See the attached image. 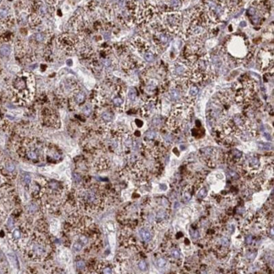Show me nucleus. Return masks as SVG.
Segmentation results:
<instances>
[{
	"label": "nucleus",
	"instance_id": "nucleus-1",
	"mask_svg": "<svg viewBox=\"0 0 274 274\" xmlns=\"http://www.w3.org/2000/svg\"><path fill=\"white\" fill-rule=\"evenodd\" d=\"M162 25L169 33L178 34L182 25V15L178 11H168L160 14Z\"/></svg>",
	"mask_w": 274,
	"mask_h": 274
},
{
	"label": "nucleus",
	"instance_id": "nucleus-2",
	"mask_svg": "<svg viewBox=\"0 0 274 274\" xmlns=\"http://www.w3.org/2000/svg\"><path fill=\"white\" fill-rule=\"evenodd\" d=\"M79 199L84 206L91 209H94V207H98L101 202V197L100 196L99 192L93 188L85 189L81 191V193L79 194Z\"/></svg>",
	"mask_w": 274,
	"mask_h": 274
},
{
	"label": "nucleus",
	"instance_id": "nucleus-3",
	"mask_svg": "<svg viewBox=\"0 0 274 274\" xmlns=\"http://www.w3.org/2000/svg\"><path fill=\"white\" fill-rule=\"evenodd\" d=\"M258 61H259V64L262 69L268 68L270 63L271 64L272 63V52H270V51L262 50L258 55Z\"/></svg>",
	"mask_w": 274,
	"mask_h": 274
},
{
	"label": "nucleus",
	"instance_id": "nucleus-4",
	"mask_svg": "<svg viewBox=\"0 0 274 274\" xmlns=\"http://www.w3.org/2000/svg\"><path fill=\"white\" fill-rule=\"evenodd\" d=\"M188 69V66L187 65H184V64H181V63H177V64H175L174 66V74L177 77H181V78H183V77L185 76L186 71Z\"/></svg>",
	"mask_w": 274,
	"mask_h": 274
},
{
	"label": "nucleus",
	"instance_id": "nucleus-5",
	"mask_svg": "<svg viewBox=\"0 0 274 274\" xmlns=\"http://www.w3.org/2000/svg\"><path fill=\"white\" fill-rule=\"evenodd\" d=\"M139 235L144 242H149L152 239V233L149 229L142 228L139 230Z\"/></svg>",
	"mask_w": 274,
	"mask_h": 274
},
{
	"label": "nucleus",
	"instance_id": "nucleus-6",
	"mask_svg": "<svg viewBox=\"0 0 274 274\" xmlns=\"http://www.w3.org/2000/svg\"><path fill=\"white\" fill-rule=\"evenodd\" d=\"M170 98L173 100V101H179V100L181 99L182 97V94H181V89L175 87V88L171 89L170 90Z\"/></svg>",
	"mask_w": 274,
	"mask_h": 274
},
{
	"label": "nucleus",
	"instance_id": "nucleus-7",
	"mask_svg": "<svg viewBox=\"0 0 274 274\" xmlns=\"http://www.w3.org/2000/svg\"><path fill=\"white\" fill-rule=\"evenodd\" d=\"M165 219H167V213L164 210H159L156 214V222L162 223Z\"/></svg>",
	"mask_w": 274,
	"mask_h": 274
},
{
	"label": "nucleus",
	"instance_id": "nucleus-8",
	"mask_svg": "<svg viewBox=\"0 0 274 274\" xmlns=\"http://www.w3.org/2000/svg\"><path fill=\"white\" fill-rule=\"evenodd\" d=\"M84 101H85V94L83 92H78L75 94V101L78 104H82L84 102Z\"/></svg>",
	"mask_w": 274,
	"mask_h": 274
},
{
	"label": "nucleus",
	"instance_id": "nucleus-9",
	"mask_svg": "<svg viewBox=\"0 0 274 274\" xmlns=\"http://www.w3.org/2000/svg\"><path fill=\"white\" fill-rule=\"evenodd\" d=\"M198 92H199V89L196 85H191L189 89V96L194 98V97H196L198 94Z\"/></svg>",
	"mask_w": 274,
	"mask_h": 274
},
{
	"label": "nucleus",
	"instance_id": "nucleus-10",
	"mask_svg": "<svg viewBox=\"0 0 274 274\" xmlns=\"http://www.w3.org/2000/svg\"><path fill=\"white\" fill-rule=\"evenodd\" d=\"M156 136H157L156 132L153 131V130L148 131L145 133V138L147 140H154V139H155V138H156Z\"/></svg>",
	"mask_w": 274,
	"mask_h": 274
},
{
	"label": "nucleus",
	"instance_id": "nucleus-11",
	"mask_svg": "<svg viewBox=\"0 0 274 274\" xmlns=\"http://www.w3.org/2000/svg\"><path fill=\"white\" fill-rule=\"evenodd\" d=\"M143 57L147 62H151L154 60V54L152 52H147L143 54Z\"/></svg>",
	"mask_w": 274,
	"mask_h": 274
},
{
	"label": "nucleus",
	"instance_id": "nucleus-12",
	"mask_svg": "<svg viewBox=\"0 0 274 274\" xmlns=\"http://www.w3.org/2000/svg\"><path fill=\"white\" fill-rule=\"evenodd\" d=\"M112 117H112V114H111L110 112H108V111H105V112H104L103 114L101 115L102 120L105 121V122H110V121L112 120Z\"/></svg>",
	"mask_w": 274,
	"mask_h": 274
},
{
	"label": "nucleus",
	"instance_id": "nucleus-13",
	"mask_svg": "<svg viewBox=\"0 0 274 274\" xmlns=\"http://www.w3.org/2000/svg\"><path fill=\"white\" fill-rule=\"evenodd\" d=\"M137 97V91L134 88H130L128 90V98L131 100V101H135Z\"/></svg>",
	"mask_w": 274,
	"mask_h": 274
},
{
	"label": "nucleus",
	"instance_id": "nucleus-14",
	"mask_svg": "<svg viewBox=\"0 0 274 274\" xmlns=\"http://www.w3.org/2000/svg\"><path fill=\"white\" fill-rule=\"evenodd\" d=\"M258 147L261 149H264V150H270L272 149V145L270 144L269 143H258Z\"/></svg>",
	"mask_w": 274,
	"mask_h": 274
},
{
	"label": "nucleus",
	"instance_id": "nucleus-15",
	"mask_svg": "<svg viewBox=\"0 0 274 274\" xmlns=\"http://www.w3.org/2000/svg\"><path fill=\"white\" fill-rule=\"evenodd\" d=\"M166 263H167L166 260H165V258H162V257H161V258H159V259L156 261V265H157L159 267H160V268L164 267L166 265Z\"/></svg>",
	"mask_w": 274,
	"mask_h": 274
},
{
	"label": "nucleus",
	"instance_id": "nucleus-16",
	"mask_svg": "<svg viewBox=\"0 0 274 274\" xmlns=\"http://www.w3.org/2000/svg\"><path fill=\"white\" fill-rule=\"evenodd\" d=\"M122 103H123V100L121 97H115L113 99V104H114L115 106L119 107L122 105Z\"/></svg>",
	"mask_w": 274,
	"mask_h": 274
},
{
	"label": "nucleus",
	"instance_id": "nucleus-17",
	"mask_svg": "<svg viewBox=\"0 0 274 274\" xmlns=\"http://www.w3.org/2000/svg\"><path fill=\"white\" fill-rule=\"evenodd\" d=\"M83 247H84V245L81 243V242L78 241V242H75V243L73 244V249L75 251H81V250L83 249Z\"/></svg>",
	"mask_w": 274,
	"mask_h": 274
},
{
	"label": "nucleus",
	"instance_id": "nucleus-18",
	"mask_svg": "<svg viewBox=\"0 0 274 274\" xmlns=\"http://www.w3.org/2000/svg\"><path fill=\"white\" fill-rule=\"evenodd\" d=\"M1 53H2L3 56H4V57H8V56H9V55L10 54V48H9V46H3L2 49H1Z\"/></svg>",
	"mask_w": 274,
	"mask_h": 274
},
{
	"label": "nucleus",
	"instance_id": "nucleus-19",
	"mask_svg": "<svg viewBox=\"0 0 274 274\" xmlns=\"http://www.w3.org/2000/svg\"><path fill=\"white\" fill-rule=\"evenodd\" d=\"M220 243L221 246L223 247H228L230 246V239H229L227 237H222L220 238Z\"/></svg>",
	"mask_w": 274,
	"mask_h": 274
},
{
	"label": "nucleus",
	"instance_id": "nucleus-20",
	"mask_svg": "<svg viewBox=\"0 0 274 274\" xmlns=\"http://www.w3.org/2000/svg\"><path fill=\"white\" fill-rule=\"evenodd\" d=\"M207 195V191L206 188H202L201 190L199 191L198 194H197V197H199V198H202L203 199L206 197V196Z\"/></svg>",
	"mask_w": 274,
	"mask_h": 274
},
{
	"label": "nucleus",
	"instance_id": "nucleus-21",
	"mask_svg": "<svg viewBox=\"0 0 274 274\" xmlns=\"http://www.w3.org/2000/svg\"><path fill=\"white\" fill-rule=\"evenodd\" d=\"M35 39L36 41L42 42L45 41V35L43 33H36L35 35Z\"/></svg>",
	"mask_w": 274,
	"mask_h": 274
},
{
	"label": "nucleus",
	"instance_id": "nucleus-22",
	"mask_svg": "<svg viewBox=\"0 0 274 274\" xmlns=\"http://www.w3.org/2000/svg\"><path fill=\"white\" fill-rule=\"evenodd\" d=\"M76 267H77L78 270H84L85 268V262L84 261H78L76 262Z\"/></svg>",
	"mask_w": 274,
	"mask_h": 274
},
{
	"label": "nucleus",
	"instance_id": "nucleus-23",
	"mask_svg": "<svg viewBox=\"0 0 274 274\" xmlns=\"http://www.w3.org/2000/svg\"><path fill=\"white\" fill-rule=\"evenodd\" d=\"M250 165H251V166L253 167H256V166H259V159H256V158H251V160H250Z\"/></svg>",
	"mask_w": 274,
	"mask_h": 274
},
{
	"label": "nucleus",
	"instance_id": "nucleus-24",
	"mask_svg": "<svg viewBox=\"0 0 274 274\" xmlns=\"http://www.w3.org/2000/svg\"><path fill=\"white\" fill-rule=\"evenodd\" d=\"M189 233H190V234H191L192 239H197V238H198L199 233H198V231H197V230H190Z\"/></svg>",
	"mask_w": 274,
	"mask_h": 274
},
{
	"label": "nucleus",
	"instance_id": "nucleus-25",
	"mask_svg": "<svg viewBox=\"0 0 274 274\" xmlns=\"http://www.w3.org/2000/svg\"><path fill=\"white\" fill-rule=\"evenodd\" d=\"M138 268L141 271H146L147 270V263L144 261H141L138 263Z\"/></svg>",
	"mask_w": 274,
	"mask_h": 274
},
{
	"label": "nucleus",
	"instance_id": "nucleus-26",
	"mask_svg": "<svg viewBox=\"0 0 274 274\" xmlns=\"http://www.w3.org/2000/svg\"><path fill=\"white\" fill-rule=\"evenodd\" d=\"M170 255H171V256H173L174 258H178L181 255V253L177 249H173L170 252Z\"/></svg>",
	"mask_w": 274,
	"mask_h": 274
},
{
	"label": "nucleus",
	"instance_id": "nucleus-27",
	"mask_svg": "<svg viewBox=\"0 0 274 274\" xmlns=\"http://www.w3.org/2000/svg\"><path fill=\"white\" fill-rule=\"evenodd\" d=\"M182 198H183V201H184V202H187L189 201V200L191 198V193H189V191H186L185 193L183 194Z\"/></svg>",
	"mask_w": 274,
	"mask_h": 274
},
{
	"label": "nucleus",
	"instance_id": "nucleus-28",
	"mask_svg": "<svg viewBox=\"0 0 274 274\" xmlns=\"http://www.w3.org/2000/svg\"><path fill=\"white\" fill-rule=\"evenodd\" d=\"M232 153H233V155L236 158V159H239V158L242 157V153L240 151H239L238 149H234L233 151H232Z\"/></svg>",
	"mask_w": 274,
	"mask_h": 274
},
{
	"label": "nucleus",
	"instance_id": "nucleus-29",
	"mask_svg": "<svg viewBox=\"0 0 274 274\" xmlns=\"http://www.w3.org/2000/svg\"><path fill=\"white\" fill-rule=\"evenodd\" d=\"M27 155H28V157L30 158V159H37V154H36V153L34 152V151L28 152Z\"/></svg>",
	"mask_w": 274,
	"mask_h": 274
},
{
	"label": "nucleus",
	"instance_id": "nucleus-30",
	"mask_svg": "<svg viewBox=\"0 0 274 274\" xmlns=\"http://www.w3.org/2000/svg\"><path fill=\"white\" fill-rule=\"evenodd\" d=\"M161 122H162V121L159 117H154V119H153V124H154L155 126H159L161 124Z\"/></svg>",
	"mask_w": 274,
	"mask_h": 274
},
{
	"label": "nucleus",
	"instance_id": "nucleus-31",
	"mask_svg": "<svg viewBox=\"0 0 274 274\" xmlns=\"http://www.w3.org/2000/svg\"><path fill=\"white\" fill-rule=\"evenodd\" d=\"M9 259H10V261H11V262L13 263V264H14V266L15 265H17L18 266V262H17V260H16V257H15V255H9Z\"/></svg>",
	"mask_w": 274,
	"mask_h": 274
},
{
	"label": "nucleus",
	"instance_id": "nucleus-32",
	"mask_svg": "<svg viewBox=\"0 0 274 274\" xmlns=\"http://www.w3.org/2000/svg\"><path fill=\"white\" fill-rule=\"evenodd\" d=\"M6 169L9 171V172H12V171H14V164H12V163H8V164L6 165Z\"/></svg>",
	"mask_w": 274,
	"mask_h": 274
},
{
	"label": "nucleus",
	"instance_id": "nucleus-33",
	"mask_svg": "<svg viewBox=\"0 0 274 274\" xmlns=\"http://www.w3.org/2000/svg\"><path fill=\"white\" fill-rule=\"evenodd\" d=\"M8 15V11L4 9H0V18H5Z\"/></svg>",
	"mask_w": 274,
	"mask_h": 274
},
{
	"label": "nucleus",
	"instance_id": "nucleus-34",
	"mask_svg": "<svg viewBox=\"0 0 274 274\" xmlns=\"http://www.w3.org/2000/svg\"><path fill=\"white\" fill-rule=\"evenodd\" d=\"M102 272L103 273H111L112 272L111 268L109 267H105L102 268Z\"/></svg>",
	"mask_w": 274,
	"mask_h": 274
},
{
	"label": "nucleus",
	"instance_id": "nucleus-35",
	"mask_svg": "<svg viewBox=\"0 0 274 274\" xmlns=\"http://www.w3.org/2000/svg\"><path fill=\"white\" fill-rule=\"evenodd\" d=\"M13 235H14V238H16V239L20 238V230H14V233H13Z\"/></svg>",
	"mask_w": 274,
	"mask_h": 274
},
{
	"label": "nucleus",
	"instance_id": "nucleus-36",
	"mask_svg": "<svg viewBox=\"0 0 274 274\" xmlns=\"http://www.w3.org/2000/svg\"><path fill=\"white\" fill-rule=\"evenodd\" d=\"M24 181H25L26 184H29L30 182V176L28 175H25L24 176Z\"/></svg>",
	"mask_w": 274,
	"mask_h": 274
},
{
	"label": "nucleus",
	"instance_id": "nucleus-37",
	"mask_svg": "<svg viewBox=\"0 0 274 274\" xmlns=\"http://www.w3.org/2000/svg\"><path fill=\"white\" fill-rule=\"evenodd\" d=\"M84 114H86V115H89V114H90V112H91V108H90V107H88V106L84 107Z\"/></svg>",
	"mask_w": 274,
	"mask_h": 274
},
{
	"label": "nucleus",
	"instance_id": "nucleus-38",
	"mask_svg": "<svg viewBox=\"0 0 274 274\" xmlns=\"http://www.w3.org/2000/svg\"><path fill=\"white\" fill-rule=\"evenodd\" d=\"M252 236L251 235H248V236H246V244H251V242H252Z\"/></svg>",
	"mask_w": 274,
	"mask_h": 274
},
{
	"label": "nucleus",
	"instance_id": "nucleus-39",
	"mask_svg": "<svg viewBox=\"0 0 274 274\" xmlns=\"http://www.w3.org/2000/svg\"><path fill=\"white\" fill-rule=\"evenodd\" d=\"M73 178L75 179V181H77V182H78V181H81V177L79 175H77V174H73Z\"/></svg>",
	"mask_w": 274,
	"mask_h": 274
},
{
	"label": "nucleus",
	"instance_id": "nucleus-40",
	"mask_svg": "<svg viewBox=\"0 0 274 274\" xmlns=\"http://www.w3.org/2000/svg\"><path fill=\"white\" fill-rule=\"evenodd\" d=\"M8 226H9V228H13V226H14V223H13V220L11 218H9V221H8Z\"/></svg>",
	"mask_w": 274,
	"mask_h": 274
},
{
	"label": "nucleus",
	"instance_id": "nucleus-41",
	"mask_svg": "<svg viewBox=\"0 0 274 274\" xmlns=\"http://www.w3.org/2000/svg\"><path fill=\"white\" fill-rule=\"evenodd\" d=\"M0 2H1V0H0Z\"/></svg>",
	"mask_w": 274,
	"mask_h": 274
}]
</instances>
